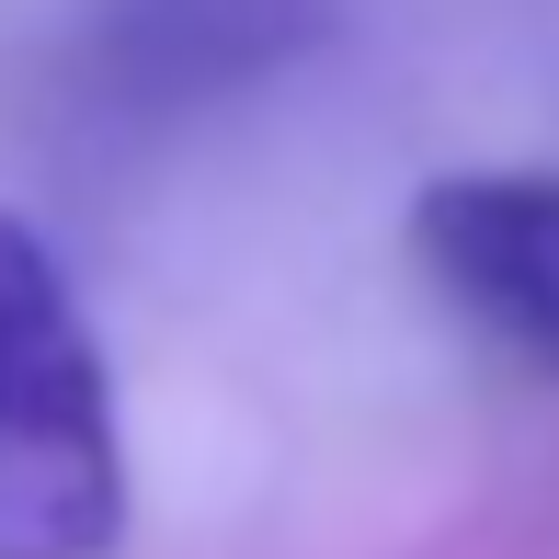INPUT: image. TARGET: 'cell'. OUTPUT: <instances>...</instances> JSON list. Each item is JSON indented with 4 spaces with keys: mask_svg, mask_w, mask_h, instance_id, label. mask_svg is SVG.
Wrapping results in <instances>:
<instances>
[{
    "mask_svg": "<svg viewBox=\"0 0 559 559\" xmlns=\"http://www.w3.org/2000/svg\"><path fill=\"white\" fill-rule=\"evenodd\" d=\"M115 548H126L115 366L58 251L23 217H0V559H115Z\"/></svg>",
    "mask_w": 559,
    "mask_h": 559,
    "instance_id": "obj_1",
    "label": "cell"
},
{
    "mask_svg": "<svg viewBox=\"0 0 559 559\" xmlns=\"http://www.w3.org/2000/svg\"><path fill=\"white\" fill-rule=\"evenodd\" d=\"M412 263L502 354L559 377V171H445V183H423Z\"/></svg>",
    "mask_w": 559,
    "mask_h": 559,
    "instance_id": "obj_2",
    "label": "cell"
}]
</instances>
